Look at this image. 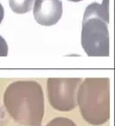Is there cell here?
<instances>
[{"mask_svg": "<svg viewBox=\"0 0 115 126\" xmlns=\"http://www.w3.org/2000/svg\"><path fill=\"white\" fill-rule=\"evenodd\" d=\"M4 105L9 115L24 126H41L44 117L43 89L34 80L11 83L4 94Z\"/></svg>", "mask_w": 115, "mask_h": 126, "instance_id": "cell-1", "label": "cell"}, {"mask_svg": "<svg viewBox=\"0 0 115 126\" xmlns=\"http://www.w3.org/2000/svg\"><path fill=\"white\" fill-rule=\"evenodd\" d=\"M109 22V0H103L102 4L94 2L86 8L82 22L81 45L87 56L110 55Z\"/></svg>", "mask_w": 115, "mask_h": 126, "instance_id": "cell-2", "label": "cell"}, {"mask_svg": "<svg viewBox=\"0 0 115 126\" xmlns=\"http://www.w3.org/2000/svg\"><path fill=\"white\" fill-rule=\"evenodd\" d=\"M76 103L85 121L94 126L102 125L110 119V79L86 78L76 94Z\"/></svg>", "mask_w": 115, "mask_h": 126, "instance_id": "cell-3", "label": "cell"}, {"mask_svg": "<svg viewBox=\"0 0 115 126\" xmlns=\"http://www.w3.org/2000/svg\"><path fill=\"white\" fill-rule=\"evenodd\" d=\"M83 81L81 78H50L47 80L50 105L60 112H69L77 106L76 94Z\"/></svg>", "mask_w": 115, "mask_h": 126, "instance_id": "cell-4", "label": "cell"}, {"mask_svg": "<svg viewBox=\"0 0 115 126\" xmlns=\"http://www.w3.org/2000/svg\"><path fill=\"white\" fill-rule=\"evenodd\" d=\"M32 9L35 21L43 26L56 24L63 14L61 0H35Z\"/></svg>", "mask_w": 115, "mask_h": 126, "instance_id": "cell-5", "label": "cell"}, {"mask_svg": "<svg viewBox=\"0 0 115 126\" xmlns=\"http://www.w3.org/2000/svg\"><path fill=\"white\" fill-rule=\"evenodd\" d=\"M35 0H9V5L14 13L23 15L32 9Z\"/></svg>", "mask_w": 115, "mask_h": 126, "instance_id": "cell-6", "label": "cell"}, {"mask_svg": "<svg viewBox=\"0 0 115 126\" xmlns=\"http://www.w3.org/2000/svg\"><path fill=\"white\" fill-rule=\"evenodd\" d=\"M45 126H77L73 120L67 117H56Z\"/></svg>", "mask_w": 115, "mask_h": 126, "instance_id": "cell-7", "label": "cell"}, {"mask_svg": "<svg viewBox=\"0 0 115 126\" xmlns=\"http://www.w3.org/2000/svg\"><path fill=\"white\" fill-rule=\"evenodd\" d=\"M8 55V46L5 40L0 35V57H6Z\"/></svg>", "mask_w": 115, "mask_h": 126, "instance_id": "cell-8", "label": "cell"}, {"mask_svg": "<svg viewBox=\"0 0 115 126\" xmlns=\"http://www.w3.org/2000/svg\"><path fill=\"white\" fill-rule=\"evenodd\" d=\"M4 15H5V11H4V7L3 5L0 4V24L2 23L3 19H4Z\"/></svg>", "mask_w": 115, "mask_h": 126, "instance_id": "cell-9", "label": "cell"}, {"mask_svg": "<svg viewBox=\"0 0 115 126\" xmlns=\"http://www.w3.org/2000/svg\"><path fill=\"white\" fill-rule=\"evenodd\" d=\"M70 2H80V1H83V0H68Z\"/></svg>", "mask_w": 115, "mask_h": 126, "instance_id": "cell-10", "label": "cell"}]
</instances>
